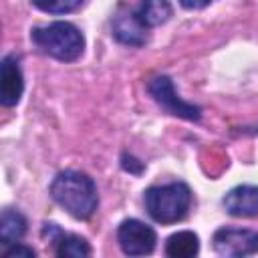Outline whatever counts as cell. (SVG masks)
Listing matches in <instances>:
<instances>
[{"mask_svg":"<svg viewBox=\"0 0 258 258\" xmlns=\"http://www.w3.org/2000/svg\"><path fill=\"white\" fill-rule=\"evenodd\" d=\"M135 14L145 26H159L171 16V6L167 0H141Z\"/></svg>","mask_w":258,"mask_h":258,"instance_id":"obj_13","label":"cell"},{"mask_svg":"<svg viewBox=\"0 0 258 258\" xmlns=\"http://www.w3.org/2000/svg\"><path fill=\"white\" fill-rule=\"evenodd\" d=\"M179 4L189 10H200V8H206L210 4V0H179Z\"/></svg>","mask_w":258,"mask_h":258,"instance_id":"obj_16","label":"cell"},{"mask_svg":"<svg viewBox=\"0 0 258 258\" xmlns=\"http://www.w3.org/2000/svg\"><path fill=\"white\" fill-rule=\"evenodd\" d=\"M117 240L127 256H145L153 252L157 236L147 224L139 220H125L117 230Z\"/></svg>","mask_w":258,"mask_h":258,"instance_id":"obj_4","label":"cell"},{"mask_svg":"<svg viewBox=\"0 0 258 258\" xmlns=\"http://www.w3.org/2000/svg\"><path fill=\"white\" fill-rule=\"evenodd\" d=\"M52 200L64 208L73 218L87 220L95 214L99 196L95 181L81 171H60L50 183Z\"/></svg>","mask_w":258,"mask_h":258,"instance_id":"obj_1","label":"cell"},{"mask_svg":"<svg viewBox=\"0 0 258 258\" xmlns=\"http://www.w3.org/2000/svg\"><path fill=\"white\" fill-rule=\"evenodd\" d=\"M83 0H32V4L50 14H64L75 10Z\"/></svg>","mask_w":258,"mask_h":258,"instance_id":"obj_14","label":"cell"},{"mask_svg":"<svg viewBox=\"0 0 258 258\" xmlns=\"http://www.w3.org/2000/svg\"><path fill=\"white\" fill-rule=\"evenodd\" d=\"M26 234V220L16 210H4L0 218V238L2 244H16Z\"/></svg>","mask_w":258,"mask_h":258,"instance_id":"obj_12","label":"cell"},{"mask_svg":"<svg viewBox=\"0 0 258 258\" xmlns=\"http://www.w3.org/2000/svg\"><path fill=\"white\" fill-rule=\"evenodd\" d=\"M6 258H32L34 256V250L32 248H26V246H20V244H14L12 248H8L6 250V254H4Z\"/></svg>","mask_w":258,"mask_h":258,"instance_id":"obj_15","label":"cell"},{"mask_svg":"<svg viewBox=\"0 0 258 258\" xmlns=\"http://www.w3.org/2000/svg\"><path fill=\"white\" fill-rule=\"evenodd\" d=\"M224 208L230 216H258V185H238L224 198Z\"/></svg>","mask_w":258,"mask_h":258,"instance_id":"obj_8","label":"cell"},{"mask_svg":"<svg viewBox=\"0 0 258 258\" xmlns=\"http://www.w3.org/2000/svg\"><path fill=\"white\" fill-rule=\"evenodd\" d=\"M189 202H191L189 187L181 181L149 187L145 191V208L149 216L161 224H173L181 220L187 214Z\"/></svg>","mask_w":258,"mask_h":258,"instance_id":"obj_3","label":"cell"},{"mask_svg":"<svg viewBox=\"0 0 258 258\" xmlns=\"http://www.w3.org/2000/svg\"><path fill=\"white\" fill-rule=\"evenodd\" d=\"M149 93L153 95V99L171 115L187 119V121H198L200 119V107L189 105L185 101H181L175 91H173V83L169 77H157L149 83Z\"/></svg>","mask_w":258,"mask_h":258,"instance_id":"obj_6","label":"cell"},{"mask_svg":"<svg viewBox=\"0 0 258 258\" xmlns=\"http://www.w3.org/2000/svg\"><path fill=\"white\" fill-rule=\"evenodd\" d=\"M24 89L22 71L18 67L16 56H6L0 64V103L4 107H12L20 101Z\"/></svg>","mask_w":258,"mask_h":258,"instance_id":"obj_7","label":"cell"},{"mask_svg":"<svg viewBox=\"0 0 258 258\" xmlns=\"http://www.w3.org/2000/svg\"><path fill=\"white\" fill-rule=\"evenodd\" d=\"M214 250L220 256H250L258 252V232L222 228L214 234Z\"/></svg>","mask_w":258,"mask_h":258,"instance_id":"obj_5","label":"cell"},{"mask_svg":"<svg viewBox=\"0 0 258 258\" xmlns=\"http://www.w3.org/2000/svg\"><path fill=\"white\" fill-rule=\"evenodd\" d=\"M32 40L42 52H46L58 60H64V62L79 58L85 48L83 34L79 32L77 26H73L69 22H52L48 26L34 28Z\"/></svg>","mask_w":258,"mask_h":258,"instance_id":"obj_2","label":"cell"},{"mask_svg":"<svg viewBox=\"0 0 258 258\" xmlns=\"http://www.w3.org/2000/svg\"><path fill=\"white\" fill-rule=\"evenodd\" d=\"M44 234H48V240H52L56 244V254L58 256H67V258H83L91 254L89 244L79 238V236H67L62 234L54 224H46Z\"/></svg>","mask_w":258,"mask_h":258,"instance_id":"obj_9","label":"cell"},{"mask_svg":"<svg viewBox=\"0 0 258 258\" xmlns=\"http://www.w3.org/2000/svg\"><path fill=\"white\" fill-rule=\"evenodd\" d=\"M198 250H200V240L189 230H181V232L171 234L167 238V244H165V252L171 258H191L198 254Z\"/></svg>","mask_w":258,"mask_h":258,"instance_id":"obj_11","label":"cell"},{"mask_svg":"<svg viewBox=\"0 0 258 258\" xmlns=\"http://www.w3.org/2000/svg\"><path fill=\"white\" fill-rule=\"evenodd\" d=\"M115 36L125 44H143L145 42V24L137 18V14H125L115 20L113 26Z\"/></svg>","mask_w":258,"mask_h":258,"instance_id":"obj_10","label":"cell"}]
</instances>
